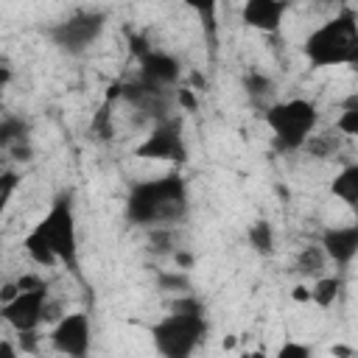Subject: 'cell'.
<instances>
[{
    "mask_svg": "<svg viewBox=\"0 0 358 358\" xmlns=\"http://www.w3.org/2000/svg\"><path fill=\"white\" fill-rule=\"evenodd\" d=\"M20 246L42 268L67 266L78 271V218L70 190L53 196L50 207L31 224Z\"/></svg>",
    "mask_w": 358,
    "mask_h": 358,
    "instance_id": "1",
    "label": "cell"
},
{
    "mask_svg": "<svg viewBox=\"0 0 358 358\" xmlns=\"http://www.w3.org/2000/svg\"><path fill=\"white\" fill-rule=\"evenodd\" d=\"M123 210H126V221L140 229H168L185 221L190 213L187 182L176 171L134 182L126 193Z\"/></svg>",
    "mask_w": 358,
    "mask_h": 358,
    "instance_id": "2",
    "label": "cell"
},
{
    "mask_svg": "<svg viewBox=\"0 0 358 358\" xmlns=\"http://www.w3.org/2000/svg\"><path fill=\"white\" fill-rule=\"evenodd\" d=\"M207 316L196 299H179L173 308L151 324V341L159 358H193L207 338Z\"/></svg>",
    "mask_w": 358,
    "mask_h": 358,
    "instance_id": "3",
    "label": "cell"
},
{
    "mask_svg": "<svg viewBox=\"0 0 358 358\" xmlns=\"http://www.w3.org/2000/svg\"><path fill=\"white\" fill-rule=\"evenodd\" d=\"M302 56L310 67L358 64V14L352 8H341L336 17L316 25L302 39Z\"/></svg>",
    "mask_w": 358,
    "mask_h": 358,
    "instance_id": "4",
    "label": "cell"
},
{
    "mask_svg": "<svg viewBox=\"0 0 358 358\" xmlns=\"http://www.w3.org/2000/svg\"><path fill=\"white\" fill-rule=\"evenodd\" d=\"M263 115L266 129L271 131L277 151H302L305 143L316 134L319 126V109L308 98H277Z\"/></svg>",
    "mask_w": 358,
    "mask_h": 358,
    "instance_id": "5",
    "label": "cell"
},
{
    "mask_svg": "<svg viewBox=\"0 0 358 358\" xmlns=\"http://www.w3.org/2000/svg\"><path fill=\"white\" fill-rule=\"evenodd\" d=\"M103 25H106L103 11L81 8V11H73L62 20H56L53 25H48V39L67 56H84L101 39Z\"/></svg>",
    "mask_w": 358,
    "mask_h": 358,
    "instance_id": "6",
    "label": "cell"
},
{
    "mask_svg": "<svg viewBox=\"0 0 358 358\" xmlns=\"http://www.w3.org/2000/svg\"><path fill=\"white\" fill-rule=\"evenodd\" d=\"M50 313V288L48 282L36 288H17V294L6 302H0V319L20 336V333H36L39 324Z\"/></svg>",
    "mask_w": 358,
    "mask_h": 358,
    "instance_id": "7",
    "label": "cell"
},
{
    "mask_svg": "<svg viewBox=\"0 0 358 358\" xmlns=\"http://www.w3.org/2000/svg\"><path fill=\"white\" fill-rule=\"evenodd\" d=\"M134 157L140 159H157V162H185L187 159V140H185V123L179 115H168L157 120L148 134L134 145Z\"/></svg>",
    "mask_w": 358,
    "mask_h": 358,
    "instance_id": "8",
    "label": "cell"
},
{
    "mask_svg": "<svg viewBox=\"0 0 358 358\" xmlns=\"http://www.w3.org/2000/svg\"><path fill=\"white\" fill-rule=\"evenodd\" d=\"M48 344L53 352L64 358H90L92 352V319L84 310H70L62 313L50 330H48Z\"/></svg>",
    "mask_w": 358,
    "mask_h": 358,
    "instance_id": "9",
    "label": "cell"
},
{
    "mask_svg": "<svg viewBox=\"0 0 358 358\" xmlns=\"http://www.w3.org/2000/svg\"><path fill=\"white\" fill-rule=\"evenodd\" d=\"M182 78V62L159 48H148L137 56V81L157 90V92H171Z\"/></svg>",
    "mask_w": 358,
    "mask_h": 358,
    "instance_id": "10",
    "label": "cell"
},
{
    "mask_svg": "<svg viewBox=\"0 0 358 358\" xmlns=\"http://www.w3.org/2000/svg\"><path fill=\"white\" fill-rule=\"evenodd\" d=\"M319 246H322L327 263L336 266L338 274H344L358 257V224H338V227L322 229Z\"/></svg>",
    "mask_w": 358,
    "mask_h": 358,
    "instance_id": "11",
    "label": "cell"
},
{
    "mask_svg": "<svg viewBox=\"0 0 358 358\" xmlns=\"http://www.w3.org/2000/svg\"><path fill=\"white\" fill-rule=\"evenodd\" d=\"M288 11H291V3L285 0H246L241 8V22L260 34H277Z\"/></svg>",
    "mask_w": 358,
    "mask_h": 358,
    "instance_id": "12",
    "label": "cell"
},
{
    "mask_svg": "<svg viewBox=\"0 0 358 358\" xmlns=\"http://www.w3.org/2000/svg\"><path fill=\"white\" fill-rule=\"evenodd\" d=\"M0 151L14 159H31V126L20 115L0 117Z\"/></svg>",
    "mask_w": 358,
    "mask_h": 358,
    "instance_id": "13",
    "label": "cell"
},
{
    "mask_svg": "<svg viewBox=\"0 0 358 358\" xmlns=\"http://www.w3.org/2000/svg\"><path fill=\"white\" fill-rule=\"evenodd\" d=\"M341 294H344V274H338V271L336 274L327 271V274L310 280V288H308V299L322 310L333 308L341 299Z\"/></svg>",
    "mask_w": 358,
    "mask_h": 358,
    "instance_id": "14",
    "label": "cell"
},
{
    "mask_svg": "<svg viewBox=\"0 0 358 358\" xmlns=\"http://www.w3.org/2000/svg\"><path fill=\"white\" fill-rule=\"evenodd\" d=\"M243 90H246L249 103H252L257 112H266V109L277 101V84H274L266 73L252 70V73L243 78Z\"/></svg>",
    "mask_w": 358,
    "mask_h": 358,
    "instance_id": "15",
    "label": "cell"
},
{
    "mask_svg": "<svg viewBox=\"0 0 358 358\" xmlns=\"http://www.w3.org/2000/svg\"><path fill=\"white\" fill-rule=\"evenodd\" d=\"M327 271H330V263H327V257H324V252H322L319 243H308V246L299 249V255L294 260V274L296 277L316 280V277H322Z\"/></svg>",
    "mask_w": 358,
    "mask_h": 358,
    "instance_id": "16",
    "label": "cell"
},
{
    "mask_svg": "<svg viewBox=\"0 0 358 358\" xmlns=\"http://www.w3.org/2000/svg\"><path fill=\"white\" fill-rule=\"evenodd\" d=\"M330 193L347 207L352 210L358 207V165L355 162H347L344 168H338V173L330 182Z\"/></svg>",
    "mask_w": 358,
    "mask_h": 358,
    "instance_id": "17",
    "label": "cell"
},
{
    "mask_svg": "<svg viewBox=\"0 0 358 358\" xmlns=\"http://www.w3.org/2000/svg\"><path fill=\"white\" fill-rule=\"evenodd\" d=\"M112 92L106 95V101L98 106V112L90 117V137L98 143H106L115 137V123H112Z\"/></svg>",
    "mask_w": 358,
    "mask_h": 358,
    "instance_id": "18",
    "label": "cell"
},
{
    "mask_svg": "<svg viewBox=\"0 0 358 358\" xmlns=\"http://www.w3.org/2000/svg\"><path fill=\"white\" fill-rule=\"evenodd\" d=\"M246 241H249V249L257 252L260 257H268L274 255V229L268 221H255L249 229H246Z\"/></svg>",
    "mask_w": 358,
    "mask_h": 358,
    "instance_id": "19",
    "label": "cell"
},
{
    "mask_svg": "<svg viewBox=\"0 0 358 358\" xmlns=\"http://www.w3.org/2000/svg\"><path fill=\"white\" fill-rule=\"evenodd\" d=\"M20 185H22V176H20V171H14V168H3V171H0V227H3L6 210H8L11 199L17 196Z\"/></svg>",
    "mask_w": 358,
    "mask_h": 358,
    "instance_id": "20",
    "label": "cell"
},
{
    "mask_svg": "<svg viewBox=\"0 0 358 358\" xmlns=\"http://www.w3.org/2000/svg\"><path fill=\"white\" fill-rule=\"evenodd\" d=\"M336 131L344 134V137L358 134V103H355V98H350L347 106H344V112L336 117Z\"/></svg>",
    "mask_w": 358,
    "mask_h": 358,
    "instance_id": "21",
    "label": "cell"
},
{
    "mask_svg": "<svg viewBox=\"0 0 358 358\" xmlns=\"http://www.w3.org/2000/svg\"><path fill=\"white\" fill-rule=\"evenodd\" d=\"M271 358H313V347L308 341H296V338H285Z\"/></svg>",
    "mask_w": 358,
    "mask_h": 358,
    "instance_id": "22",
    "label": "cell"
},
{
    "mask_svg": "<svg viewBox=\"0 0 358 358\" xmlns=\"http://www.w3.org/2000/svg\"><path fill=\"white\" fill-rule=\"evenodd\" d=\"M11 78H14V67H11V62H8L6 56H0V101H3V95H6L8 84H11Z\"/></svg>",
    "mask_w": 358,
    "mask_h": 358,
    "instance_id": "23",
    "label": "cell"
},
{
    "mask_svg": "<svg viewBox=\"0 0 358 358\" xmlns=\"http://www.w3.org/2000/svg\"><path fill=\"white\" fill-rule=\"evenodd\" d=\"M0 358H20V347L11 338H0Z\"/></svg>",
    "mask_w": 358,
    "mask_h": 358,
    "instance_id": "24",
    "label": "cell"
},
{
    "mask_svg": "<svg viewBox=\"0 0 358 358\" xmlns=\"http://www.w3.org/2000/svg\"><path fill=\"white\" fill-rule=\"evenodd\" d=\"M243 358H268V355H266V352H263V350H257V352H246V355H243Z\"/></svg>",
    "mask_w": 358,
    "mask_h": 358,
    "instance_id": "25",
    "label": "cell"
}]
</instances>
